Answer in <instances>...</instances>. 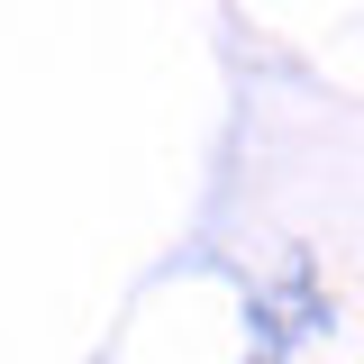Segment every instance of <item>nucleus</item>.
I'll use <instances>...</instances> for the list:
<instances>
[{"label":"nucleus","instance_id":"nucleus-1","mask_svg":"<svg viewBox=\"0 0 364 364\" xmlns=\"http://www.w3.org/2000/svg\"><path fill=\"white\" fill-rule=\"evenodd\" d=\"M282 282H291V310L310 318V328H328V301L310 291V255H291V264H282ZM255 328H264V337H255V364H282V337H291V328H282L264 301H255Z\"/></svg>","mask_w":364,"mask_h":364}]
</instances>
